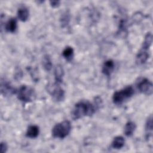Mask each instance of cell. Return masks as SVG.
Instances as JSON below:
<instances>
[{
	"label": "cell",
	"instance_id": "cell-5",
	"mask_svg": "<svg viewBox=\"0 0 153 153\" xmlns=\"http://www.w3.org/2000/svg\"><path fill=\"white\" fill-rule=\"evenodd\" d=\"M47 91L50 94L53 99L57 101L60 102L64 99L65 91L59 86L58 83L47 85Z\"/></svg>",
	"mask_w": 153,
	"mask_h": 153
},
{
	"label": "cell",
	"instance_id": "cell-20",
	"mask_svg": "<svg viewBox=\"0 0 153 153\" xmlns=\"http://www.w3.org/2000/svg\"><path fill=\"white\" fill-rule=\"evenodd\" d=\"M7 145L5 142H2L1 143V153H4L7 151Z\"/></svg>",
	"mask_w": 153,
	"mask_h": 153
},
{
	"label": "cell",
	"instance_id": "cell-3",
	"mask_svg": "<svg viewBox=\"0 0 153 153\" xmlns=\"http://www.w3.org/2000/svg\"><path fill=\"white\" fill-rule=\"evenodd\" d=\"M134 90L132 86H127L120 90L115 91L112 96L113 102L116 105H120L125 100L130 98L134 94Z\"/></svg>",
	"mask_w": 153,
	"mask_h": 153
},
{
	"label": "cell",
	"instance_id": "cell-2",
	"mask_svg": "<svg viewBox=\"0 0 153 153\" xmlns=\"http://www.w3.org/2000/svg\"><path fill=\"white\" fill-rule=\"evenodd\" d=\"M71 130V123L68 120L56 124L52 128V135L54 137L63 139L66 137Z\"/></svg>",
	"mask_w": 153,
	"mask_h": 153
},
{
	"label": "cell",
	"instance_id": "cell-1",
	"mask_svg": "<svg viewBox=\"0 0 153 153\" xmlns=\"http://www.w3.org/2000/svg\"><path fill=\"white\" fill-rule=\"evenodd\" d=\"M96 106L87 100L80 101L75 104L72 111V117L78 120L85 116H91L96 112Z\"/></svg>",
	"mask_w": 153,
	"mask_h": 153
},
{
	"label": "cell",
	"instance_id": "cell-19",
	"mask_svg": "<svg viewBox=\"0 0 153 153\" xmlns=\"http://www.w3.org/2000/svg\"><path fill=\"white\" fill-rule=\"evenodd\" d=\"M42 66L44 69L47 71H50L52 68V62L50 57L46 54L43 57L42 59Z\"/></svg>",
	"mask_w": 153,
	"mask_h": 153
},
{
	"label": "cell",
	"instance_id": "cell-12",
	"mask_svg": "<svg viewBox=\"0 0 153 153\" xmlns=\"http://www.w3.org/2000/svg\"><path fill=\"white\" fill-rule=\"evenodd\" d=\"M39 132V127L37 126L32 125L28 127L26 133V136L29 138H35L38 136Z\"/></svg>",
	"mask_w": 153,
	"mask_h": 153
},
{
	"label": "cell",
	"instance_id": "cell-18",
	"mask_svg": "<svg viewBox=\"0 0 153 153\" xmlns=\"http://www.w3.org/2000/svg\"><path fill=\"white\" fill-rule=\"evenodd\" d=\"M64 58L68 61H71L74 57V50L71 47H66L62 52Z\"/></svg>",
	"mask_w": 153,
	"mask_h": 153
},
{
	"label": "cell",
	"instance_id": "cell-22",
	"mask_svg": "<svg viewBox=\"0 0 153 153\" xmlns=\"http://www.w3.org/2000/svg\"><path fill=\"white\" fill-rule=\"evenodd\" d=\"M50 5L52 7L56 8V7H57L58 6H59L60 1H50Z\"/></svg>",
	"mask_w": 153,
	"mask_h": 153
},
{
	"label": "cell",
	"instance_id": "cell-9",
	"mask_svg": "<svg viewBox=\"0 0 153 153\" xmlns=\"http://www.w3.org/2000/svg\"><path fill=\"white\" fill-rule=\"evenodd\" d=\"M114 69V63L112 60H108L103 65L102 72L106 76H109Z\"/></svg>",
	"mask_w": 153,
	"mask_h": 153
},
{
	"label": "cell",
	"instance_id": "cell-15",
	"mask_svg": "<svg viewBox=\"0 0 153 153\" xmlns=\"http://www.w3.org/2000/svg\"><path fill=\"white\" fill-rule=\"evenodd\" d=\"M17 16L18 18L22 22H25L27 20L29 17V11L25 7H22L19 8L17 11Z\"/></svg>",
	"mask_w": 153,
	"mask_h": 153
},
{
	"label": "cell",
	"instance_id": "cell-21",
	"mask_svg": "<svg viewBox=\"0 0 153 153\" xmlns=\"http://www.w3.org/2000/svg\"><path fill=\"white\" fill-rule=\"evenodd\" d=\"M69 20V17H68V15H66V14H65V15L62 17V23H63V26L64 24H65V25H66V24L68 25Z\"/></svg>",
	"mask_w": 153,
	"mask_h": 153
},
{
	"label": "cell",
	"instance_id": "cell-11",
	"mask_svg": "<svg viewBox=\"0 0 153 153\" xmlns=\"http://www.w3.org/2000/svg\"><path fill=\"white\" fill-rule=\"evenodd\" d=\"M152 134V116L151 115L147 119L145 124V137L149 140Z\"/></svg>",
	"mask_w": 153,
	"mask_h": 153
},
{
	"label": "cell",
	"instance_id": "cell-17",
	"mask_svg": "<svg viewBox=\"0 0 153 153\" xmlns=\"http://www.w3.org/2000/svg\"><path fill=\"white\" fill-rule=\"evenodd\" d=\"M152 42V35L151 32H148L145 36L144 41L142 44V48L148 50Z\"/></svg>",
	"mask_w": 153,
	"mask_h": 153
},
{
	"label": "cell",
	"instance_id": "cell-6",
	"mask_svg": "<svg viewBox=\"0 0 153 153\" xmlns=\"http://www.w3.org/2000/svg\"><path fill=\"white\" fill-rule=\"evenodd\" d=\"M136 87L139 91L147 95H151L153 91V85L151 81L146 78H141L136 82Z\"/></svg>",
	"mask_w": 153,
	"mask_h": 153
},
{
	"label": "cell",
	"instance_id": "cell-10",
	"mask_svg": "<svg viewBox=\"0 0 153 153\" xmlns=\"http://www.w3.org/2000/svg\"><path fill=\"white\" fill-rule=\"evenodd\" d=\"M54 78L56 83H60L62 82L63 77L64 76V70L60 65H57L54 69Z\"/></svg>",
	"mask_w": 153,
	"mask_h": 153
},
{
	"label": "cell",
	"instance_id": "cell-13",
	"mask_svg": "<svg viewBox=\"0 0 153 153\" xmlns=\"http://www.w3.org/2000/svg\"><path fill=\"white\" fill-rule=\"evenodd\" d=\"M124 143H125V140L124 137L122 136H118L114 138L112 142L111 146L114 149H119L122 148L124 146Z\"/></svg>",
	"mask_w": 153,
	"mask_h": 153
},
{
	"label": "cell",
	"instance_id": "cell-14",
	"mask_svg": "<svg viewBox=\"0 0 153 153\" xmlns=\"http://www.w3.org/2000/svg\"><path fill=\"white\" fill-rule=\"evenodd\" d=\"M136 128V126L134 122H133V121L127 122L124 127L125 134L128 137L132 136L133 133L135 131Z\"/></svg>",
	"mask_w": 153,
	"mask_h": 153
},
{
	"label": "cell",
	"instance_id": "cell-4",
	"mask_svg": "<svg viewBox=\"0 0 153 153\" xmlns=\"http://www.w3.org/2000/svg\"><path fill=\"white\" fill-rule=\"evenodd\" d=\"M17 98L23 102H30L33 101L36 96L34 90L26 85H22L16 92Z\"/></svg>",
	"mask_w": 153,
	"mask_h": 153
},
{
	"label": "cell",
	"instance_id": "cell-8",
	"mask_svg": "<svg viewBox=\"0 0 153 153\" xmlns=\"http://www.w3.org/2000/svg\"><path fill=\"white\" fill-rule=\"evenodd\" d=\"M149 58V53L148 50L141 48L138 52L136 57V62L137 65H142L145 63Z\"/></svg>",
	"mask_w": 153,
	"mask_h": 153
},
{
	"label": "cell",
	"instance_id": "cell-16",
	"mask_svg": "<svg viewBox=\"0 0 153 153\" xmlns=\"http://www.w3.org/2000/svg\"><path fill=\"white\" fill-rule=\"evenodd\" d=\"M17 28V20L15 18L10 19L5 25V29L9 32H14Z\"/></svg>",
	"mask_w": 153,
	"mask_h": 153
},
{
	"label": "cell",
	"instance_id": "cell-7",
	"mask_svg": "<svg viewBox=\"0 0 153 153\" xmlns=\"http://www.w3.org/2000/svg\"><path fill=\"white\" fill-rule=\"evenodd\" d=\"M1 93L4 96H10L17 92V90L6 81L1 80Z\"/></svg>",
	"mask_w": 153,
	"mask_h": 153
}]
</instances>
